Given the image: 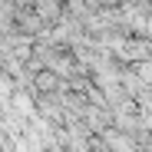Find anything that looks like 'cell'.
I'll list each match as a JSON object with an SVG mask.
<instances>
[{
	"mask_svg": "<svg viewBox=\"0 0 152 152\" xmlns=\"http://www.w3.org/2000/svg\"><path fill=\"white\" fill-rule=\"evenodd\" d=\"M37 83H40V89H53V86H56V76H53V73H40Z\"/></svg>",
	"mask_w": 152,
	"mask_h": 152,
	"instance_id": "cell-1",
	"label": "cell"
}]
</instances>
